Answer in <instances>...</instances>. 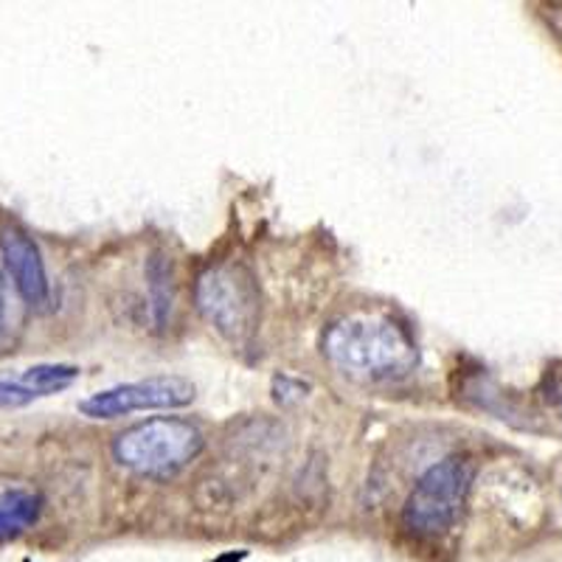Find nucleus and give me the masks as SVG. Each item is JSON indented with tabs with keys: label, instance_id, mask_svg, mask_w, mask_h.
I'll use <instances>...</instances> for the list:
<instances>
[{
	"label": "nucleus",
	"instance_id": "6",
	"mask_svg": "<svg viewBox=\"0 0 562 562\" xmlns=\"http://www.w3.org/2000/svg\"><path fill=\"white\" fill-rule=\"evenodd\" d=\"M0 254H3V262H7L20 299L32 307H45L52 301V281L45 273L37 243L18 225H7V228H0Z\"/></svg>",
	"mask_w": 562,
	"mask_h": 562
},
{
	"label": "nucleus",
	"instance_id": "1",
	"mask_svg": "<svg viewBox=\"0 0 562 562\" xmlns=\"http://www.w3.org/2000/svg\"><path fill=\"white\" fill-rule=\"evenodd\" d=\"M321 351L335 371L358 383H394L419 366L411 329L385 313L344 315L324 329Z\"/></svg>",
	"mask_w": 562,
	"mask_h": 562
},
{
	"label": "nucleus",
	"instance_id": "11",
	"mask_svg": "<svg viewBox=\"0 0 562 562\" xmlns=\"http://www.w3.org/2000/svg\"><path fill=\"white\" fill-rule=\"evenodd\" d=\"M40 400L29 385H23L20 380L9 383V380H0V408H23V405Z\"/></svg>",
	"mask_w": 562,
	"mask_h": 562
},
{
	"label": "nucleus",
	"instance_id": "4",
	"mask_svg": "<svg viewBox=\"0 0 562 562\" xmlns=\"http://www.w3.org/2000/svg\"><path fill=\"white\" fill-rule=\"evenodd\" d=\"M475 481V464L467 456H448L436 461L416 479L403 506V526L416 537L448 535L461 520L470 490Z\"/></svg>",
	"mask_w": 562,
	"mask_h": 562
},
{
	"label": "nucleus",
	"instance_id": "10",
	"mask_svg": "<svg viewBox=\"0 0 562 562\" xmlns=\"http://www.w3.org/2000/svg\"><path fill=\"white\" fill-rule=\"evenodd\" d=\"M12 329H14V307H12V290H9V279L0 268V351H7L12 346Z\"/></svg>",
	"mask_w": 562,
	"mask_h": 562
},
{
	"label": "nucleus",
	"instance_id": "8",
	"mask_svg": "<svg viewBox=\"0 0 562 562\" xmlns=\"http://www.w3.org/2000/svg\"><path fill=\"white\" fill-rule=\"evenodd\" d=\"M147 295L155 326L167 329L175 310V268L172 259L160 250H155L147 259Z\"/></svg>",
	"mask_w": 562,
	"mask_h": 562
},
{
	"label": "nucleus",
	"instance_id": "2",
	"mask_svg": "<svg viewBox=\"0 0 562 562\" xmlns=\"http://www.w3.org/2000/svg\"><path fill=\"white\" fill-rule=\"evenodd\" d=\"M194 304L205 324L234 349L250 346L259 333L262 295L256 276L245 265L223 262L203 270L194 284Z\"/></svg>",
	"mask_w": 562,
	"mask_h": 562
},
{
	"label": "nucleus",
	"instance_id": "9",
	"mask_svg": "<svg viewBox=\"0 0 562 562\" xmlns=\"http://www.w3.org/2000/svg\"><path fill=\"white\" fill-rule=\"evenodd\" d=\"M79 380V369L77 366L68 363H40L32 366V369L23 371V378L20 383L29 385L37 396H48L57 394V391L70 389V385Z\"/></svg>",
	"mask_w": 562,
	"mask_h": 562
},
{
	"label": "nucleus",
	"instance_id": "5",
	"mask_svg": "<svg viewBox=\"0 0 562 562\" xmlns=\"http://www.w3.org/2000/svg\"><path fill=\"white\" fill-rule=\"evenodd\" d=\"M198 389L192 380L180 374H155L135 383L113 385L108 391L85 396L79 414L88 419H119V416L140 414V411H175L194 403Z\"/></svg>",
	"mask_w": 562,
	"mask_h": 562
},
{
	"label": "nucleus",
	"instance_id": "12",
	"mask_svg": "<svg viewBox=\"0 0 562 562\" xmlns=\"http://www.w3.org/2000/svg\"><path fill=\"white\" fill-rule=\"evenodd\" d=\"M549 403L554 405V411H557V414H560V419H562V378L557 380L554 385H551V391H549Z\"/></svg>",
	"mask_w": 562,
	"mask_h": 562
},
{
	"label": "nucleus",
	"instance_id": "3",
	"mask_svg": "<svg viewBox=\"0 0 562 562\" xmlns=\"http://www.w3.org/2000/svg\"><path fill=\"white\" fill-rule=\"evenodd\" d=\"M203 434L180 416H155L122 430L113 441L115 461L147 479H169L203 453Z\"/></svg>",
	"mask_w": 562,
	"mask_h": 562
},
{
	"label": "nucleus",
	"instance_id": "7",
	"mask_svg": "<svg viewBox=\"0 0 562 562\" xmlns=\"http://www.w3.org/2000/svg\"><path fill=\"white\" fill-rule=\"evenodd\" d=\"M43 515L40 492L29 486H3L0 490V543L32 529Z\"/></svg>",
	"mask_w": 562,
	"mask_h": 562
}]
</instances>
